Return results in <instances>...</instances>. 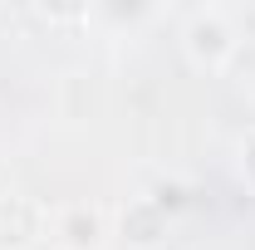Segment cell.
<instances>
[{
	"instance_id": "obj_3",
	"label": "cell",
	"mask_w": 255,
	"mask_h": 250,
	"mask_svg": "<svg viewBox=\"0 0 255 250\" xmlns=\"http://www.w3.org/2000/svg\"><path fill=\"white\" fill-rule=\"evenodd\" d=\"M123 231L137 241V246H152L157 241V231H162V216H157V206H137L132 216H123Z\"/></svg>"
},
{
	"instance_id": "obj_2",
	"label": "cell",
	"mask_w": 255,
	"mask_h": 250,
	"mask_svg": "<svg viewBox=\"0 0 255 250\" xmlns=\"http://www.w3.org/2000/svg\"><path fill=\"white\" fill-rule=\"evenodd\" d=\"M0 246H25L34 236V206L25 196H0Z\"/></svg>"
},
{
	"instance_id": "obj_1",
	"label": "cell",
	"mask_w": 255,
	"mask_h": 250,
	"mask_svg": "<svg viewBox=\"0 0 255 250\" xmlns=\"http://www.w3.org/2000/svg\"><path fill=\"white\" fill-rule=\"evenodd\" d=\"M231 49H236V30L226 25L221 10H201V15H191V25H187V54L196 64L216 69V64L231 59Z\"/></svg>"
},
{
	"instance_id": "obj_4",
	"label": "cell",
	"mask_w": 255,
	"mask_h": 250,
	"mask_svg": "<svg viewBox=\"0 0 255 250\" xmlns=\"http://www.w3.org/2000/svg\"><path fill=\"white\" fill-rule=\"evenodd\" d=\"M64 236H69V246H74V250L94 246V241H98V216H94V211H74L69 226H64Z\"/></svg>"
}]
</instances>
